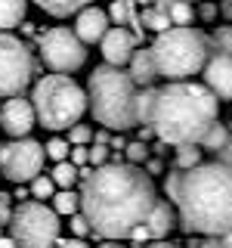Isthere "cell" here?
<instances>
[{"mask_svg": "<svg viewBox=\"0 0 232 248\" xmlns=\"http://www.w3.org/2000/svg\"><path fill=\"white\" fill-rule=\"evenodd\" d=\"M93 140V130L87 127V124H81V121H74L72 127H68V143H90Z\"/></svg>", "mask_w": 232, "mask_h": 248, "instance_id": "cell-31", "label": "cell"}, {"mask_svg": "<svg viewBox=\"0 0 232 248\" xmlns=\"http://www.w3.org/2000/svg\"><path fill=\"white\" fill-rule=\"evenodd\" d=\"M207 37H211L214 53H232V25H220V28H214Z\"/></svg>", "mask_w": 232, "mask_h": 248, "instance_id": "cell-26", "label": "cell"}, {"mask_svg": "<svg viewBox=\"0 0 232 248\" xmlns=\"http://www.w3.org/2000/svg\"><path fill=\"white\" fill-rule=\"evenodd\" d=\"M136 37L130 34L127 25H108V31L99 41V50H102V59L108 65H127V59L133 56L136 50Z\"/></svg>", "mask_w": 232, "mask_h": 248, "instance_id": "cell-13", "label": "cell"}, {"mask_svg": "<svg viewBox=\"0 0 232 248\" xmlns=\"http://www.w3.org/2000/svg\"><path fill=\"white\" fill-rule=\"evenodd\" d=\"M15 186H19V183H15ZM31 196V192L28 189H22V186H19V189H15V196H10V199H28Z\"/></svg>", "mask_w": 232, "mask_h": 248, "instance_id": "cell-48", "label": "cell"}, {"mask_svg": "<svg viewBox=\"0 0 232 248\" xmlns=\"http://www.w3.org/2000/svg\"><path fill=\"white\" fill-rule=\"evenodd\" d=\"M201 84L217 99H232V53H211L201 68Z\"/></svg>", "mask_w": 232, "mask_h": 248, "instance_id": "cell-12", "label": "cell"}, {"mask_svg": "<svg viewBox=\"0 0 232 248\" xmlns=\"http://www.w3.org/2000/svg\"><path fill=\"white\" fill-rule=\"evenodd\" d=\"M201 248H229V245L223 242L220 236H204V239H201Z\"/></svg>", "mask_w": 232, "mask_h": 248, "instance_id": "cell-39", "label": "cell"}, {"mask_svg": "<svg viewBox=\"0 0 232 248\" xmlns=\"http://www.w3.org/2000/svg\"><path fill=\"white\" fill-rule=\"evenodd\" d=\"M37 6L53 16V19H68V16H74L77 10H84L87 3H93V0H34Z\"/></svg>", "mask_w": 232, "mask_h": 248, "instance_id": "cell-18", "label": "cell"}, {"mask_svg": "<svg viewBox=\"0 0 232 248\" xmlns=\"http://www.w3.org/2000/svg\"><path fill=\"white\" fill-rule=\"evenodd\" d=\"M31 106H34L37 121L46 130L59 134V130H68L74 121L84 118V112H87V90L72 75L53 72V75H44L34 84Z\"/></svg>", "mask_w": 232, "mask_h": 248, "instance_id": "cell-6", "label": "cell"}, {"mask_svg": "<svg viewBox=\"0 0 232 248\" xmlns=\"http://www.w3.org/2000/svg\"><path fill=\"white\" fill-rule=\"evenodd\" d=\"M211 53H214L211 37L189 25H170L158 31V37L152 44L158 75L167 78V81H186L192 75H201Z\"/></svg>", "mask_w": 232, "mask_h": 248, "instance_id": "cell-5", "label": "cell"}, {"mask_svg": "<svg viewBox=\"0 0 232 248\" xmlns=\"http://www.w3.org/2000/svg\"><path fill=\"white\" fill-rule=\"evenodd\" d=\"M217 115H220V99L204 84L186 78V81H167L164 87L155 84L145 124L167 146H183L198 143L201 134L217 121Z\"/></svg>", "mask_w": 232, "mask_h": 248, "instance_id": "cell-3", "label": "cell"}, {"mask_svg": "<svg viewBox=\"0 0 232 248\" xmlns=\"http://www.w3.org/2000/svg\"><path fill=\"white\" fill-rule=\"evenodd\" d=\"M0 248H15V242H13V236H0Z\"/></svg>", "mask_w": 232, "mask_h": 248, "instance_id": "cell-45", "label": "cell"}, {"mask_svg": "<svg viewBox=\"0 0 232 248\" xmlns=\"http://www.w3.org/2000/svg\"><path fill=\"white\" fill-rule=\"evenodd\" d=\"M127 75L133 78L136 87H152L158 84V65H155V56H152V46H143V50H133V56L127 59Z\"/></svg>", "mask_w": 232, "mask_h": 248, "instance_id": "cell-15", "label": "cell"}, {"mask_svg": "<svg viewBox=\"0 0 232 248\" xmlns=\"http://www.w3.org/2000/svg\"><path fill=\"white\" fill-rule=\"evenodd\" d=\"M176 227V208L170 199H155L149 217H145V230L152 239H167L170 230Z\"/></svg>", "mask_w": 232, "mask_h": 248, "instance_id": "cell-16", "label": "cell"}, {"mask_svg": "<svg viewBox=\"0 0 232 248\" xmlns=\"http://www.w3.org/2000/svg\"><path fill=\"white\" fill-rule=\"evenodd\" d=\"M99 248H124V245H121V239H108V242H102Z\"/></svg>", "mask_w": 232, "mask_h": 248, "instance_id": "cell-46", "label": "cell"}, {"mask_svg": "<svg viewBox=\"0 0 232 248\" xmlns=\"http://www.w3.org/2000/svg\"><path fill=\"white\" fill-rule=\"evenodd\" d=\"M143 248H176V245H170V242H161V239H155V245H143Z\"/></svg>", "mask_w": 232, "mask_h": 248, "instance_id": "cell-47", "label": "cell"}, {"mask_svg": "<svg viewBox=\"0 0 232 248\" xmlns=\"http://www.w3.org/2000/svg\"><path fill=\"white\" fill-rule=\"evenodd\" d=\"M46 152L31 137H13V143L0 146V177L13 183H31L44 170Z\"/></svg>", "mask_w": 232, "mask_h": 248, "instance_id": "cell-10", "label": "cell"}, {"mask_svg": "<svg viewBox=\"0 0 232 248\" xmlns=\"http://www.w3.org/2000/svg\"><path fill=\"white\" fill-rule=\"evenodd\" d=\"M167 16H170V22H174V25H192L195 10H192V3H186V0H174V3H170V10H167Z\"/></svg>", "mask_w": 232, "mask_h": 248, "instance_id": "cell-25", "label": "cell"}, {"mask_svg": "<svg viewBox=\"0 0 232 248\" xmlns=\"http://www.w3.org/2000/svg\"><path fill=\"white\" fill-rule=\"evenodd\" d=\"M108 155H112V149H108V143H93L90 149H87V165H105L108 161Z\"/></svg>", "mask_w": 232, "mask_h": 248, "instance_id": "cell-30", "label": "cell"}, {"mask_svg": "<svg viewBox=\"0 0 232 248\" xmlns=\"http://www.w3.org/2000/svg\"><path fill=\"white\" fill-rule=\"evenodd\" d=\"M68 161H72L74 168L87 165V143H74L72 149H68Z\"/></svg>", "mask_w": 232, "mask_h": 248, "instance_id": "cell-33", "label": "cell"}, {"mask_svg": "<svg viewBox=\"0 0 232 248\" xmlns=\"http://www.w3.org/2000/svg\"><path fill=\"white\" fill-rule=\"evenodd\" d=\"M143 170H145V174H164V158H158V155L152 158V155H149V158L143 161Z\"/></svg>", "mask_w": 232, "mask_h": 248, "instance_id": "cell-36", "label": "cell"}, {"mask_svg": "<svg viewBox=\"0 0 232 248\" xmlns=\"http://www.w3.org/2000/svg\"><path fill=\"white\" fill-rule=\"evenodd\" d=\"M10 214H13L10 196H6V192H0V227H6V223H10Z\"/></svg>", "mask_w": 232, "mask_h": 248, "instance_id": "cell-37", "label": "cell"}, {"mask_svg": "<svg viewBox=\"0 0 232 248\" xmlns=\"http://www.w3.org/2000/svg\"><path fill=\"white\" fill-rule=\"evenodd\" d=\"M68 217H72V223H68V227H72L74 236H81V239H84V236H90V232H93V230H90V220H87V217H84L81 211H74V214H68Z\"/></svg>", "mask_w": 232, "mask_h": 248, "instance_id": "cell-32", "label": "cell"}, {"mask_svg": "<svg viewBox=\"0 0 232 248\" xmlns=\"http://www.w3.org/2000/svg\"><path fill=\"white\" fill-rule=\"evenodd\" d=\"M226 137H229V124H220V121H214L211 127L201 134V140H198V146L201 149H207V152H217L223 143H226Z\"/></svg>", "mask_w": 232, "mask_h": 248, "instance_id": "cell-19", "label": "cell"}, {"mask_svg": "<svg viewBox=\"0 0 232 248\" xmlns=\"http://www.w3.org/2000/svg\"><path fill=\"white\" fill-rule=\"evenodd\" d=\"M53 211L56 214H74L77 208H81V199H77V192L74 189H59V192H53Z\"/></svg>", "mask_w": 232, "mask_h": 248, "instance_id": "cell-23", "label": "cell"}, {"mask_svg": "<svg viewBox=\"0 0 232 248\" xmlns=\"http://www.w3.org/2000/svg\"><path fill=\"white\" fill-rule=\"evenodd\" d=\"M198 19L201 22H214L217 19V3H211V0H201V6H198Z\"/></svg>", "mask_w": 232, "mask_h": 248, "instance_id": "cell-35", "label": "cell"}, {"mask_svg": "<svg viewBox=\"0 0 232 248\" xmlns=\"http://www.w3.org/2000/svg\"><path fill=\"white\" fill-rule=\"evenodd\" d=\"M37 53H41V62L50 72H62V75H72L87 62V44L74 34V28H50L41 34L37 41Z\"/></svg>", "mask_w": 232, "mask_h": 248, "instance_id": "cell-9", "label": "cell"}, {"mask_svg": "<svg viewBox=\"0 0 232 248\" xmlns=\"http://www.w3.org/2000/svg\"><path fill=\"white\" fill-rule=\"evenodd\" d=\"M186 248H201V239H192L189 236V245H186Z\"/></svg>", "mask_w": 232, "mask_h": 248, "instance_id": "cell-49", "label": "cell"}, {"mask_svg": "<svg viewBox=\"0 0 232 248\" xmlns=\"http://www.w3.org/2000/svg\"><path fill=\"white\" fill-rule=\"evenodd\" d=\"M105 13H108V22H112V25H127V19L136 10H133V0H112Z\"/></svg>", "mask_w": 232, "mask_h": 248, "instance_id": "cell-24", "label": "cell"}, {"mask_svg": "<svg viewBox=\"0 0 232 248\" xmlns=\"http://www.w3.org/2000/svg\"><path fill=\"white\" fill-rule=\"evenodd\" d=\"M139 3H143V6H149V3H152V0H139Z\"/></svg>", "mask_w": 232, "mask_h": 248, "instance_id": "cell-50", "label": "cell"}, {"mask_svg": "<svg viewBox=\"0 0 232 248\" xmlns=\"http://www.w3.org/2000/svg\"><path fill=\"white\" fill-rule=\"evenodd\" d=\"M164 192L186 236H220L232 227V168L223 161L170 168Z\"/></svg>", "mask_w": 232, "mask_h": 248, "instance_id": "cell-2", "label": "cell"}, {"mask_svg": "<svg viewBox=\"0 0 232 248\" xmlns=\"http://www.w3.org/2000/svg\"><path fill=\"white\" fill-rule=\"evenodd\" d=\"M149 152H155L158 158H164V155H167V143H164V140H155V146H152Z\"/></svg>", "mask_w": 232, "mask_h": 248, "instance_id": "cell-42", "label": "cell"}, {"mask_svg": "<svg viewBox=\"0 0 232 248\" xmlns=\"http://www.w3.org/2000/svg\"><path fill=\"white\" fill-rule=\"evenodd\" d=\"M152 137H155V130L149 124H139V140H152Z\"/></svg>", "mask_w": 232, "mask_h": 248, "instance_id": "cell-44", "label": "cell"}, {"mask_svg": "<svg viewBox=\"0 0 232 248\" xmlns=\"http://www.w3.org/2000/svg\"><path fill=\"white\" fill-rule=\"evenodd\" d=\"M139 22H143V28L155 31V34H158V31H164V28H170V25H174V22H170V16H167V13H161V10H155L152 3L145 6L143 13H139Z\"/></svg>", "mask_w": 232, "mask_h": 248, "instance_id": "cell-21", "label": "cell"}, {"mask_svg": "<svg viewBox=\"0 0 232 248\" xmlns=\"http://www.w3.org/2000/svg\"><path fill=\"white\" fill-rule=\"evenodd\" d=\"M28 0H0V31H10L19 22H25Z\"/></svg>", "mask_w": 232, "mask_h": 248, "instance_id": "cell-17", "label": "cell"}, {"mask_svg": "<svg viewBox=\"0 0 232 248\" xmlns=\"http://www.w3.org/2000/svg\"><path fill=\"white\" fill-rule=\"evenodd\" d=\"M81 211L90 220V230L102 239H127L136 223H145L155 199L152 174L143 165L130 161H105L81 177Z\"/></svg>", "mask_w": 232, "mask_h": 248, "instance_id": "cell-1", "label": "cell"}, {"mask_svg": "<svg viewBox=\"0 0 232 248\" xmlns=\"http://www.w3.org/2000/svg\"><path fill=\"white\" fill-rule=\"evenodd\" d=\"M34 124H37L34 106H31V99H25L22 93H15V96H10L3 106H0V130H3V134L28 137Z\"/></svg>", "mask_w": 232, "mask_h": 248, "instance_id": "cell-11", "label": "cell"}, {"mask_svg": "<svg viewBox=\"0 0 232 248\" xmlns=\"http://www.w3.org/2000/svg\"><path fill=\"white\" fill-rule=\"evenodd\" d=\"M6 230L15 248H53L59 239V214L44 202H19L10 214Z\"/></svg>", "mask_w": 232, "mask_h": 248, "instance_id": "cell-7", "label": "cell"}, {"mask_svg": "<svg viewBox=\"0 0 232 248\" xmlns=\"http://www.w3.org/2000/svg\"><path fill=\"white\" fill-rule=\"evenodd\" d=\"M136 84L127 75L124 65H102L93 68L87 81V108L93 112V121L108 130H133L136 124Z\"/></svg>", "mask_w": 232, "mask_h": 248, "instance_id": "cell-4", "label": "cell"}, {"mask_svg": "<svg viewBox=\"0 0 232 248\" xmlns=\"http://www.w3.org/2000/svg\"><path fill=\"white\" fill-rule=\"evenodd\" d=\"M174 149H176V155H174V168H180V170L198 165V161H201V152H204L198 143H183V146H174Z\"/></svg>", "mask_w": 232, "mask_h": 248, "instance_id": "cell-20", "label": "cell"}, {"mask_svg": "<svg viewBox=\"0 0 232 248\" xmlns=\"http://www.w3.org/2000/svg\"><path fill=\"white\" fill-rule=\"evenodd\" d=\"M44 152H46V158H53V161H62V158H68V140H62V137H53L50 143L44 146Z\"/></svg>", "mask_w": 232, "mask_h": 248, "instance_id": "cell-29", "label": "cell"}, {"mask_svg": "<svg viewBox=\"0 0 232 248\" xmlns=\"http://www.w3.org/2000/svg\"><path fill=\"white\" fill-rule=\"evenodd\" d=\"M108 137H112V134H108V127H102V124H99V130L93 134V143H108Z\"/></svg>", "mask_w": 232, "mask_h": 248, "instance_id": "cell-43", "label": "cell"}, {"mask_svg": "<svg viewBox=\"0 0 232 248\" xmlns=\"http://www.w3.org/2000/svg\"><path fill=\"white\" fill-rule=\"evenodd\" d=\"M53 248H90L87 242H84L81 236H74V239H56V245Z\"/></svg>", "mask_w": 232, "mask_h": 248, "instance_id": "cell-38", "label": "cell"}, {"mask_svg": "<svg viewBox=\"0 0 232 248\" xmlns=\"http://www.w3.org/2000/svg\"><path fill=\"white\" fill-rule=\"evenodd\" d=\"M214 155H217V161H223V165H229V168H232V127H229L226 143H223V146H220V149H217Z\"/></svg>", "mask_w": 232, "mask_h": 248, "instance_id": "cell-34", "label": "cell"}, {"mask_svg": "<svg viewBox=\"0 0 232 248\" xmlns=\"http://www.w3.org/2000/svg\"><path fill=\"white\" fill-rule=\"evenodd\" d=\"M34 72L37 62L31 56V46L10 31H0V96L25 93Z\"/></svg>", "mask_w": 232, "mask_h": 248, "instance_id": "cell-8", "label": "cell"}, {"mask_svg": "<svg viewBox=\"0 0 232 248\" xmlns=\"http://www.w3.org/2000/svg\"><path fill=\"white\" fill-rule=\"evenodd\" d=\"M77 16V22H74V34L81 37L84 44H99L102 41V34L108 31V13L105 10H99V6H93V3H87L84 10H77L74 13Z\"/></svg>", "mask_w": 232, "mask_h": 248, "instance_id": "cell-14", "label": "cell"}, {"mask_svg": "<svg viewBox=\"0 0 232 248\" xmlns=\"http://www.w3.org/2000/svg\"><path fill=\"white\" fill-rule=\"evenodd\" d=\"M50 177H53V183H56L59 189H72V186L77 183V168L68 158H62V161H56V168H53Z\"/></svg>", "mask_w": 232, "mask_h": 248, "instance_id": "cell-22", "label": "cell"}, {"mask_svg": "<svg viewBox=\"0 0 232 248\" xmlns=\"http://www.w3.org/2000/svg\"><path fill=\"white\" fill-rule=\"evenodd\" d=\"M170 3H174V0H152V6H155V10H161V13H167ZM186 3H198V0H186Z\"/></svg>", "mask_w": 232, "mask_h": 248, "instance_id": "cell-41", "label": "cell"}, {"mask_svg": "<svg viewBox=\"0 0 232 248\" xmlns=\"http://www.w3.org/2000/svg\"><path fill=\"white\" fill-rule=\"evenodd\" d=\"M124 158H127L130 165H143V161L149 158V146H145V140H136V143L124 146Z\"/></svg>", "mask_w": 232, "mask_h": 248, "instance_id": "cell-28", "label": "cell"}, {"mask_svg": "<svg viewBox=\"0 0 232 248\" xmlns=\"http://www.w3.org/2000/svg\"><path fill=\"white\" fill-rule=\"evenodd\" d=\"M217 13L223 16L226 22H232V0H220V6H217Z\"/></svg>", "mask_w": 232, "mask_h": 248, "instance_id": "cell-40", "label": "cell"}, {"mask_svg": "<svg viewBox=\"0 0 232 248\" xmlns=\"http://www.w3.org/2000/svg\"><path fill=\"white\" fill-rule=\"evenodd\" d=\"M31 199H50L53 192H56V183H53V177H44V174H37L34 180H31Z\"/></svg>", "mask_w": 232, "mask_h": 248, "instance_id": "cell-27", "label": "cell"}]
</instances>
